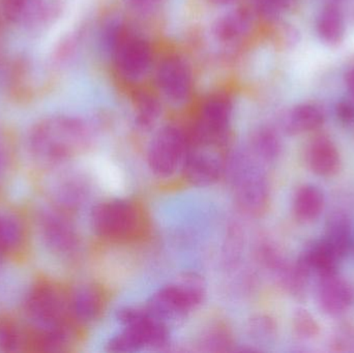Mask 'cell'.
Segmentation results:
<instances>
[{
    "mask_svg": "<svg viewBox=\"0 0 354 353\" xmlns=\"http://www.w3.org/2000/svg\"><path fill=\"white\" fill-rule=\"evenodd\" d=\"M39 228L44 242L54 254L68 258L78 252L80 238L66 211L55 207L44 209Z\"/></svg>",
    "mask_w": 354,
    "mask_h": 353,
    "instance_id": "cell-8",
    "label": "cell"
},
{
    "mask_svg": "<svg viewBox=\"0 0 354 353\" xmlns=\"http://www.w3.org/2000/svg\"><path fill=\"white\" fill-rule=\"evenodd\" d=\"M307 162L310 169L322 176L332 178L340 170V153L336 145L326 137H318L308 147Z\"/></svg>",
    "mask_w": 354,
    "mask_h": 353,
    "instance_id": "cell-16",
    "label": "cell"
},
{
    "mask_svg": "<svg viewBox=\"0 0 354 353\" xmlns=\"http://www.w3.org/2000/svg\"><path fill=\"white\" fill-rule=\"evenodd\" d=\"M232 117L228 97L216 95L206 102L198 120L191 144L216 145L222 141Z\"/></svg>",
    "mask_w": 354,
    "mask_h": 353,
    "instance_id": "cell-10",
    "label": "cell"
},
{
    "mask_svg": "<svg viewBox=\"0 0 354 353\" xmlns=\"http://www.w3.org/2000/svg\"><path fill=\"white\" fill-rule=\"evenodd\" d=\"M251 332L255 335V337L268 339L276 333V325L270 317H258L257 319L252 321Z\"/></svg>",
    "mask_w": 354,
    "mask_h": 353,
    "instance_id": "cell-30",
    "label": "cell"
},
{
    "mask_svg": "<svg viewBox=\"0 0 354 353\" xmlns=\"http://www.w3.org/2000/svg\"><path fill=\"white\" fill-rule=\"evenodd\" d=\"M251 15L247 10L237 8L223 15L216 20L214 33L216 39L231 43L241 39L251 28Z\"/></svg>",
    "mask_w": 354,
    "mask_h": 353,
    "instance_id": "cell-19",
    "label": "cell"
},
{
    "mask_svg": "<svg viewBox=\"0 0 354 353\" xmlns=\"http://www.w3.org/2000/svg\"><path fill=\"white\" fill-rule=\"evenodd\" d=\"M157 80L162 93L172 103H183L191 93V70L179 57H168L161 62Z\"/></svg>",
    "mask_w": 354,
    "mask_h": 353,
    "instance_id": "cell-13",
    "label": "cell"
},
{
    "mask_svg": "<svg viewBox=\"0 0 354 353\" xmlns=\"http://www.w3.org/2000/svg\"><path fill=\"white\" fill-rule=\"evenodd\" d=\"M91 132L83 118L51 114L37 120L27 135L29 151L37 161L59 165L81 155L91 145Z\"/></svg>",
    "mask_w": 354,
    "mask_h": 353,
    "instance_id": "cell-1",
    "label": "cell"
},
{
    "mask_svg": "<svg viewBox=\"0 0 354 353\" xmlns=\"http://www.w3.org/2000/svg\"><path fill=\"white\" fill-rule=\"evenodd\" d=\"M339 260L340 259L322 240L307 247L301 253L297 265L306 275L309 276L311 271H314L320 278H324L337 273Z\"/></svg>",
    "mask_w": 354,
    "mask_h": 353,
    "instance_id": "cell-17",
    "label": "cell"
},
{
    "mask_svg": "<svg viewBox=\"0 0 354 353\" xmlns=\"http://www.w3.org/2000/svg\"><path fill=\"white\" fill-rule=\"evenodd\" d=\"M210 145L189 144L183 172L185 178L196 186H209L216 182L224 172L226 165L222 155L208 149Z\"/></svg>",
    "mask_w": 354,
    "mask_h": 353,
    "instance_id": "cell-11",
    "label": "cell"
},
{
    "mask_svg": "<svg viewBox=\"0 0 354 353\" xmlns=\"http://www.w3.org/2000/svg\"><path fill=\"white\" fill-rule=\"evenodd\" d=\"M161 1L162 0H126L129 8L142 14L151 12L157 8Z\"/></svg>",
    "mask_w": 354,
    "mask_h": 353,
    "instance_id": "cell-32",
    "label": "cell"
},
{
    "mask_svg": "<svg viewBox=\"0 0 354 353\" xmlns=\"http://www.w3.org/2000/svg\"><path fill=\"white\" fill-rule=\"evenodd\" d=\"M161 113V107L157 99L149 95H145L137 104V124L143 128H151Z\"/></svg>",
    "mask_w": 354,
    "mask_h": 353,
    "instance_id": "cell-27",
    "label": "cell"
},
{
    "mask_svg": "<svg viewBox=\"0 0 354 353\" xmlns=\"http://www.w3.org/2000/svg\"><path fill=\"white\" fill-rule=\"evenodd\" d=\"M345 83H346L347 90L351 95V99L354 102V66L346 73Z\"/></svg>",
    "mask_w": 354,
    "mask_h": 353,
    "instance_id": "cell-33",
    "label": "cell"
},
{
    "mask_svg": "<svg viewBox=\"0 0 354 353\" xmlns=\"http://www.w3.org/2000/svg\"><path fill=\"white\" fill-rule=\"evenodd\" d=\"M24 227L18 218L0 213V254L15 252L24 242Z\"/></svg>",
    "mask_w": 354,
    "mask_h": 353,
    "instance_id": "cell-25",
    "label": "cell"
},
{
    "mask_svg": "<svg viewBox=\"0 0 354 353\" xmlns=\"http://www.w3.org/2000/svg\"><path fill=\"white\" fill-rule=\"evenodd\" d=\"M87 180L81 174L70 173L54 182L51 196L54 207L64 211H73L84 202L88 194Z\"/></svg>",
    "mask_w": 354,
    "mask_h": 353,
    "instance_id": "cell-15",
    "label": "cell"
},
{
    "mask_svg": "<svg viewBox=\"0 0 354 353\" xmlns=\"http://www.w3.org/2000/svg\"><path fill=\"white\" fill-rule=\"evenodd\" d=\"M324 197L322 191L312 184L301 187L293 199L295 216L304 222L317 219L324 211Z\"/></svg>",
    "mask_w": 354,
    "mask_h": 353,
    "instance_id": "cell-22",
    "label": "cell"
},
{
    "mask_svg": "<svg viewBox=\"0 0 354 353\" xmlns=\"http://www.w3.org/2000/svg\"><path fill=\"white\" fill-rule=\"evenodd\" d=\"M189 140L176 126H164L153 137L147 151V163L153 174L168 178L183 163Z\"/></svg>",
    "mask_w": 354,
    "mask_h": 353,
    "instance_id": "cell-7",
    "label": "cell"
},
{
    "mask_svg": "<svg viewBox=\"0 0 354 353\" xmlns=\"http://www.w3.org/2000/svg\"><path fill=\"white\" fill-rule=\"evenodd\" d=\"M30 350L29 329L10 319H0V352H19Z\"/></svg>",
    "mask_w": 354,
    "mask_h": 353,
    "instance_id": "cell-24",
    "label": "cell"
},
{
    "mask_svg": "<svg viewBox=\"0 0 354 353\" xmlns=\"http://www.w3.org/2000/svg\"><path fill=\"white\" fill-rule=\"evenodd\" d=\"M324 242L339 259L346 256L351 245V225L344 213L337 211L328 217Z\"/></svg>",
    "mask_w": 354,
    "mask_h": 353,
    "instance_id": "cell-21",
    "label": "cell"
},
{
    "mask_svg": "<svg viewBox=\"0 0 354 353\" xmlns=\"http://www.w3.org/2000/svg\"><path fill=\"white\" fill-rule=\"evenodd\" d=\"M336 116L341 124L351 126L354 124V102L353 99H342L336 106Z\"/></svg>",
    "mask_w": 354,
    "mask_h": 353,
    "instance_id": "cell-31",
    "label": "cell"
},
{
    "mask_svg": "<svg viewBox=\"0 0 354 353\" xmlns=\"http://www.w3.org/2000/svg\"><path fill=\"white\" fill-rule=\"evenodd\" d=\"M250 151L260 161H274L281 153L280 139L274 131L263 128L252 139Z\"/></svg>",
    "mask_w": 354,
    "mask_h": 353,
    "instance_id": "cell-26",
    "label": "cell"
},
{
    "mask_svg": "<svg viewBox=\"0 0 354 353\" xmlns=\"http://www.w3.org/2000/svg\"><path fill=\"white\" fill-rule=\"evenodd\" d=\"M116 68L129 80H139L149 73L153 53L147 41L137 37H122L113 50Z\"/></svg>",
    "mask_w": 354,
    "mask_h": 353,
    "instance_id": "cell-12",
    "label": "cell"
},
{
    "mask_svg": "<svg viewBox=\"0 0 354 353\" xmlns=\"http://www.w3.org/2000/svg\"><path fill=\"white\" fill-rule=\"evenodd\" d=\"M204 285L195 274H187L153 294L145 308L164 323L187 316L201 304Z\"/></svg>",
    "mask_w": 354,
    "mask_h": 353,
    "instance_id": "cell-5",
    "label": "cell"
},
{
    "mask_svg": "<svg viewBox=\"0 0 354 353\" xmlns=\"http://www.w3.org/2000/svg\"><path fill=\"white\" fill-rule=\"evenodd\" d=\"M91 224L101 238L122 242L142 233L145 217L134 202L118 199L99 203L93 207Z\"/></svg>",
    "mask_w": 354,
    "mask_h": 353,
    "instance_id": "cell-6",
    "label": "cell"
},
{
    "mask_svg": "<svg viewBox=\"0 0 354 353\" xmlns=\"http://www.w3.org/2000/svg\"><path fill=\"white\" fill-rule=\"evenodd\" d=\"M6 163V145H4L3 139L0 136V173L3 171L4 166Z\"/></svg>",
    "mask_w": 354,
    "mask_h": 353,
    "instance_id": "cell-34",
    "label": "cell"
},
{
    "mask_svg": "<svg viewBox=\"0 0 354 353\" xmlns=\"http://www.w3.org/2000/svg\"><path fill=\"white\" fill-rule=\"evenodd\" d=\"M218 2H223V3H227V2L232 1V0H216Z\"/></svg>",
    "mask_w": 354,
    "mask_h": 353,
    "instance_id": "cell-35",
    "label": "cell"
},
{
    "mask_svg": "<svg viewBox=\"0 0 354 353\" xmlns=\"http://www.w3.org/2000/svg\"><path fill=\"white\" fill-rule=\"evenodd\" d=\"M227 171L239 207L250 213L266 211L270 201V187L260 160L250 149L236 151L227 162Z\"/></svg>",
    "mask_w": 354,
    "mask_h": 353,
    "instance_id": "cell-4",
    "label": "cell"
},
{
    "mask_svg": "<svg viewBox=\"0 0 354 353\" xmlns=\"http://www.w3.org/2000/svg\"><path fill=\"white\" fill-rule=\"evenodd\" d=\"M326 120L324 110L315 104L305 103L295 106L285 118V128L291 134L317 130Z\"/></svg>",
    "mask_w": 354,
    "mask_h": 353,
    "instance_id": "cell-20",
    "label": "cell"
},
{
    "mask_svg": "<svg viewBox=\"0 0 354 353\" xmlns=\"http://www.w3.org/2000/svg\"><path fill=\"white\" fill-rule=\"evenodd\" d=\"M353 298V288L336 274L320 278L317 288V303L320 310L326 315H342L351 308Z\"/></svg>",
    "mask_w": 354,
    "mask_h": 353,
    "instance_id": "cell-14",
    "label": "cell"
},
{
    "mask_svg": "<svg viewBox=\"0 0 354 353\" xmlns=\"http://www.w3.org/2000/svg\"><path fill=\"white\" fill-rule=\"evenodd\" d=\"M118 319L124 330L110 340L107 345L109 352L131 353L147 348H160L168 343L167 325L156 318L145 307L122 309L118 312Z\"/></svg>",
    "mask_w": 354,
    "mask_h": 353,
    "instance_id": "cell-3",
    "label": "cell"
},
{
    "mask_svg": "<svg viewBox=\"0 0 354 353\" xmlns=\"http://www.w3.org/2000/svg\"><path fill=\"white\" fill-rule=\"evenodd\" d=\"M25 313L49 352H59L72 338L70 298L57 285L41 281L31 288L25 300Z\"/></svg>",
    "mask_w": 354,
    "mask_h": 353,
    "instance_id": "cell-2",
    "label": "cell"
},
{
    "mask_svg": "<svg viewBox=\"0 0 354 353\" xmlns=\"http://www.w3.org/2000/svg\"><path fill=\"white\" fill-rule=\"evenodd\" d=\"M293 327L297 335L305 339H311L319 334V325L307 310H297L293 318Z\"/></svg>",
    "mask_w": 354,
    "mask_h": 353,
    "instance_id": "cell-28",
    "label": "cell"
},
{
    "mask_svg": "<svg viewBox=\"0 0 354 353\" xmlns=\"http://www.w3.org/2000/svg\"><path fill=\"white\" fill-rule=\"evenodd\" d=\"M10 24L28 32L45 30L58 16L55 0H0Z\"/></svg>",
    "mask_w": 354,
    "mask_h": 353,
    "instance_id": "cell-9",
    "label": "cell"
},
{
    "mask_svg": "<svg viewBox=\"0 0 354 353\" xmlns=\"http://www.w3.org/2000/svg\"><path fill=\"white\" fill-rule=\"evenodd\" d=\"M317 32L326 43L336 44L345 32L344 17L336 4L326 6L317 19Z\"/></svg>",
    "mask_w": 354,
    "mask_h": 353,
    "instance_id": "cell-23",
    "label": "cell"
},
{
    "mask_svg": "<svg viewBox=\"0 0 354 353\" xmlns=\"http://www.w3.org/2000/svg\"><path fill=\"white\" fill-rule=\"evenodd\" d=\"M68 298L72 318L79 323L95 321L103 310V294L97 286H80L68 296Z\"/></svg>",
    "mask_w": 354,
    "mask_h": 353,
    "instance_id": "cell-18",
    "label": "cell"
},
{
    "mask_svg": "<svg viewBox=\"0 0 354 353\" xmlns=\"http://www.w3.org/2000/svg\"><path fill=\"white\" fill-rule=\"evenodd\" d=\"M292 0H255L256 8L264 16L274 17L290 8Z\"/></svg>",
    "mask_w": 354,
    "mask_h": 353,
    "instance_id": "cell-29",
    "label": "cell"
}]
</instances>
